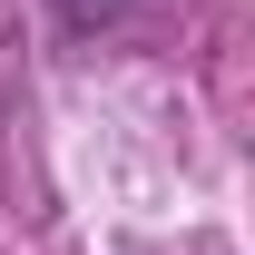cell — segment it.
I'll return each mask as SVG.
<instances>
[{"label":"cell","mask_w":255,"mask_h":255,"mask_svg":"<svg viewBox=\"0 0 255 255\" xmlns=\"http://www.w3.org/2000/svg\"><path fill=\"white\" fill-rule=\"evenodd\" d=\"M49 10H59V30H69V39H98L108 20H128V0H49Z\"/></svg>","instance_id":"cell-1"}]
</instances>
